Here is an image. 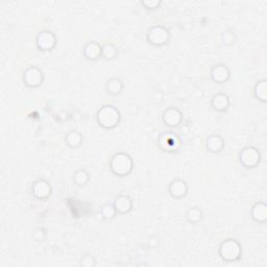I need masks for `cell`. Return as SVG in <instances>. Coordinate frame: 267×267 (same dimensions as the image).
I'll list each match as a JSON object with an SVG mask.
<instances>
[{"instance_id": "obj_1", "label": "cell", "mask_w": 267, "mask_h": 267, "mask_svg": "<svg viewBox=\"0 0 267 267\" xmlns=\"http://www.w3.org/2000/svg\"><path fill=\"white\" fill-rule=\"evenodd\" d=\"M96 121L100 128L104 130H113L119 126L121 113L116 106L104 104L96 113Z\"/></svg>"}, {"instance_id": "obj_2", "label": "cell", "mask_w": 267, "mask_h": 267, "mask_svg": "<svg viewBox=\"0 0 267 267\" xmlns=\"http://www.w3.org/2000/svg\"><path fill=\"white\" fill-rule=\"evenodd\" d=\"M109 168L113 174L119 177H124L132 173L134 169V161L129 154L119 151L112 156Z\"/></svg>"}, {"instance_id": "obj_3", "label": "cell", "mask_w": 267, "mask_h": 267, "mask_svg": "<svg viewBox=\"0 0 267 267\" xmlns=\"http://www.w3.org/2000/svg\"><path fill=\"white\" fill-rule=\"evenodd\" d=\"M218 255L225 262H236L242 257V246L234 238L223 240L218 247Z\"/></svg>"}, {"instance_id": "obj_4", "label": "cell", "mask_w": 267, "mask_h": 267, "mask_svg": "<svg viewBox=\"0 0 267 267\" xmlns=\"http://www.w3.org/2000/svg\"><path fill=\"white\" fill-rule=\"evenodd\" d=\"M171 39V33L164 25H155L146 33L147 42L155 47H162L168 44Z\"/></svg>"}, {"instance_id": "obj_5", "label": "cell", "mask_w": 267, "mask_h": 267, "mask_svg": "<svg viewBox=\"0 0 267 267\" xmlns=\"http://www.w3.org/2000/svg\"><path fill=\"white\" fill-rule=\"evenodd\" d=\"M239 162L246 169H254L261 162V152L254 146H246L239 152Z\"/></svg>"}, {"instance_id": "obj_6", "label": "cell", "mask_w": 267, "mask_h": 267, "mask_svg": "<svg viewBox=\"0 0 267 267\" xmlns=\"http://www.w3.org/2000/svg\"><path fill=\"white\" fill-rule=\"evenodd\" d=\"M58 44V38L56 33L48 30V29H44L41 30L38 34L37 37H35V46L43 52H48L55 49L57 47Z\"/></svg>"}, {"instance_id": "obj_7", "label": "cell", "mask_w": 267, "mask_h": 267, "mask_svg": "<svg viewBox=\"0 0 267 267\" xmlns=\"http://www.w3.org/2000/svg\"><path fill=\"white\" fill-rule=\"evenodd\" d=\"M158 146L163 151H177L181 148V139L174 133H162L158 138Z\"/></svg>"}, {"instance_id": "obj_8", "label": "cell", "mask_w": 267, "mask_h": 267, "mask_svg": "<svg viewBox=\"0 0 267 267\" xmlns=\"http://www.w3.org/2000/svg\"><path fill=\"white\" fill-rule=\"evenodd\" d=\"M44 82V74L42 70L38 67H28L23 73V83L26 87L35 89L39 88Z\"/></svg>"}, {"instance_id": "obj_9", "label": "cell", "mask_w": 267, "mask_h": 267, "mask_svg": "<svg viewBox=\"0 0 267 267\" xmlns=\"http://www.w3.org/2000/svg\"><path fill=\"white\" fill-rule=\"evenodd\" d=\"M31 193L34 199L39 201H46L51 197L52 188L48 181L44 179H39L33 182L31 186Z\"/></svg>"}, {"instance_id": "obj_10", "label": "cell", "mask_w": 267, "mask_h": 267, "mask_svg": "<svg viewBox=\"0 0 267 267\" xmlns=\"http://www.w3.org/2000/svg\"><path fill=\"white\" fill-rule=\"evenodd\" d=\"M189 193V186L183 179H174L168 186V194L174 200H183Z\"/></svg>"}, {"instance_id": "obj_11", "label": "cell", "mask_w": 267, "mask_h": 267, "mask_svg": "<svg viewBox=\"0 0 267 267\" xmlns=\"http://www.w3.org/2000/svg\"><path fill=\"white\" fill-rule=\"evenodd\" d=\"M162 120L168 128H177L183 122V113L177 108L170 106L163 112Z\"/></svg>"}, {"instance_id": "obj_12", "label": "cell", "mask_w": 267, "mask_h": 267, "mask_svg": "<svg viewBox=\"0 0 267 267\" xmlns=\"http://www.w3.org/2000/svg\"><path fill=\"white\" fill-rule=\"evenodd\" d=\"M210 78L213 82L218 85L225 84L231 79V70L225 64H217L212 67L210 71Z\"/></svg>"}, {"instance_id": "obj_13", "label": "cell", "mask_w": 267, "mask_h": 267, "mask_svg": "<svg viewBox=\"0 0 267 267\" xmlns=\"http://www.w3.org/2000/svg\"><path fill=\"white\" fill-rule=\"evenodd\" d=\"M113 205L117 211V214L126 215L133 210L134 203L133 200L127 194H119L115 198Z\"/></svg>"}, {"instance_id": "obj_14", "label": "cell", "mask_w": 267, "mask_h": 267, "mask_svg": "<svg viewBox=\"0 0 267 267\" xmlns=\"http://www.w3.org/2000/svg\"><path fill=\"white\" fill-rule=\"evenodd\" d=\"M210 105H211V108L215 112L225 113L230 109L231 99H230L227 94L219 92V93H216L214 96L211 98Z\"/></svg>"}, {"instance_id": "obj_15", "label": "cell", "mask_w": 267, "mask_h": 267, "mask_svg": "<svg viewBox=\"0 0 267 267\" xmlns=\"http://www.w3.org/2000/svg\"><path fill=\"white\" fill-rule=\"evenodd\" d=\"M225 146V142L222 136L218 134L211 135L206 140V149L211 154H220Z\"/></svg>"}, {"instance_id": "obj_16", "label": "cell", "mask_w": 267, "mask_h": 267, "mask_svg": "<svg viewBox=\"0 0 267 267\" xmlns=\"http://www.w3.org/2000/svg\"><path fill=\"white\" fill-rule=\"evenodd\" d=\"M101 53H102V46L95 41L88 42L83 49V55L85 59L89 61L99 60L101 58Z\"/></svg>"}, {"instance_id": "obj_17", "label": "cell", "mask_w": 267, "mask_h": 267, "mask_svg": "<svg viewBox=\"0 0 267 267\" xmlns=\"http://www.w3.org/2000/svg\"><path fill=\"white\" fill-rule=\"evenodd\" d=\"M251 217L257 223H265L267 221V205L263 202L256 203L251 210Z\"/></svg>"}, {"instance_id": "obj_18", "label": "cell", "mask_w": 267, "mask_h": 267, "mask_svg": "<svg viewBox=\"0 0 267 267\" xmlns=\"http://www.w3.org/2000/svg\"><path fill=\"white\" fill-rule=\"evenodd\" d=\"M65 142H66V145L69 148L79 149L83 145L84 136L79 131H75V130L69 131L65 136Z\"/></svg>"}, {"instance_id": "obj_19", "label": "cell", "mask_w": 267, "mask_h": 267, "mask_svg": "<svg viewBox=\"0 0 267 267\" xmlns=\"http://www.w3.org/2000/svg\"><path fill=\"white\" fill-rule=\"evenodd\" d=\"M124 89V84L123 82L117 78V77H113L110 80H108L105 84V90L108 92V94H110L111 96H118L122 93Z\"/></svg>"}, {"instance_id": "obj_20", "label": "cell", "mask_w": 267, "mask_h": 267, "mask_svg": "<svg viewBox=\"0 0 267 267\" xmlns=\"http://www.w3.org/2000/svg\"><path fill=\"white\" fill-rule=\"evenodd\" d=\"M253 93L257 100L263 103L267 102V81L265 79L256 83Z\"/></svg>"}, {"instance_id": "obj_21", "label": "cell", "mask_w": 267, "mask_h": 267, "mask_svg": "<svg viewBox=\"0 0 267 267\" xmlns=\"http://www.w3.org/2000/svg\"><path fill=\"white\" fill-rule=\"evenodd\" d=\"M72 180H73V183L80 187V188H83L85 186H87L89 184V182L91 181V175L90 173H89L86 169L84 168H81V169H78L73 175H72Z\"/></svg>"}, {"instance_id": "obj_22", "label": "cell", "mask_w": 267, "mask_h": 267, "mask_svg": "<svg viewBox=\"0 0 267 267\" xmlns=\"http://www.w3.org/2000/svg\"><path fill=\"white\" fill-rule=\"evenodd\" d=\"M186 220L189 223L198 224L204 219V212L199 207H192L186 212Z\"/></svg>"}, {"instance_id": "obj_23", "label": "cell", "mask_w": 267, "mask_h": 267, "mask_svg": "<svg viewBox=\"0 0 267 267\" xmlns=\"http://www.w3.org/2000/svg\"><path fill=\"white\" fill-rule=\"evenodd\" d=\"M118 56V48L115 44L113 43H105L102 45V53L101 58L108 61L115 60Z\"/></svg>"}, {"instance_id": "obj_24", "label": "cell", "mask_w": 267, "mask_h": 267, "mask_svg": "<svg viewBox=\"0 0 267 267\" xmlns=\"http://www.w3.org/2000/svg\"><path fill=\"white\" fill-rule=\"evenodd\" d=\"M117 215V211L113 204H105L100 209V216L105 221L113 220Z\"/></svg>"}, {"instance_id": "obj_25", "label": "cell", "mask_w": 267, "mask_h": 267, "mask_svg": "<svg viewBox=\"0 0 267 267\" xmlns=\"http://www.w3.org/2000/svg\"><path fill=\"white\" fill-rule=\"evenodd\" d=\"M221 42L226 47H232L236 42V34L235 31L231 28L226 29L221 33Z\"/></svg>"}, {"instance_id": "obj_26", "label": "cell", "mask_w": 267, "mask_h": 267, "mask_svg": "<svg viewBox=\"0 0 267 267\" xmlns=\"http://www.w3.org/2000/svg\"><path fill=\"white\" fill-rule=\"evenodd\" d=\"M80 264L83 267H95L97 265V262L94 256L90 254H86L82 257Z\"/></svg>"}, {"instance_id": "obj_27", "label": "cell", "mask_w": 267, "mask_h": 267, "mask_svg": "<svg viewBox=\"0 0 267 267\" xmlns=\"http://www.w3.org/2000/svg\"><path fill=\"white\" fill-rule=\"evenodd\" d=\"M141 5L148 11L149 10L154 11V10H157L160 6L162 5V2L161 0H143V2L141 3Z\"/></svg>"}, {"instance_id": "obj_28", "label": "cell", "mask_w": 267, "mask_h": 267, "mask_svg": "<svg viewBox=\"0 0 267 267\" xmlns=\"http://www.w3.org/2000/svg\"><path fill=\"white\" fill-rule=\"evenodd\" d=\"M45 236H46V232H45V230H44V228L39 227V228H35V230L33 231L32 237H33V239H35V240L39 241V242L44 241Z\"/></svg>"}]
</instances>
